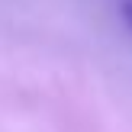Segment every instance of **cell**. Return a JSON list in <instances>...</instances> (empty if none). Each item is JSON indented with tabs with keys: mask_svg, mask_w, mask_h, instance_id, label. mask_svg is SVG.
<instances>
[{
	"mask_svg": "<svg viewBox=\"0 0 132 132\" xmlns=\"http://www.w3.org/2000/svg\"><path fill=\"white\" fill-rule=\"evenodd\" d=\"M122 16H126V23L132 26V0H126V3H122Z\"/></svg>",
	"mask_w": 132,
	"mask_h": 132,
	"instance_id": "cell-1",
	"label": "cell"
}]
</instances>
